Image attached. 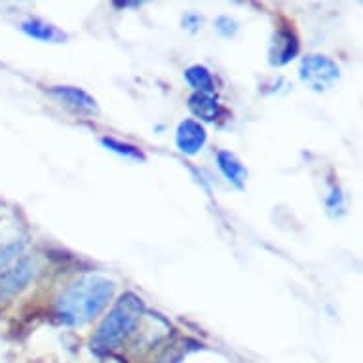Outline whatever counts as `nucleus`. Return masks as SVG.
<instances>
[{
  "label": "nucleus",
  "mask_w": 363,
  "mask_h": 363,
  "mask_svg": "<svg viewBox=\"0 0 363 363\" xmlns=\"http://www.w3.org/2000/svg\"><path fill=\"white\" fill-rule=\"evenodd\" d=\"M114 284L103 276L88 274L74 281L55 304V314L67 325H84L111 301Z\"/></svg>",
  "instance_id": "nucleus-1"
},
{
  "label": "nucleus",
  "mask_w": 363,
  "mask_h": 363,
  "mask_svg": "<svg viewBox=\"0 0 363 363\" xmlns=\"http://www.w3.org/2000/svg\"><path fill=\"white\" fill-rule=\"evenodd\" d=\"M141 315H143V301L133 293L122 295L107 318L103 320L97 333L94 335L91 350L96 354H108L114 348H118L138 325Z\"/></svg>",
  "instance_id": "nucleus-2"
},
{
  "label": "nucleus",
  "mask_w": 363,
  "mask_h": 363,
  "mask_svg": "<svg viewBox=\"0 0 363 363\" xmlns=\"http://www.w3.org/2000/svg\"><path fill=\"white\" fill-rule=\"evenodd\" d=\"M23 250L19 242L0 247V297L18 293L35 276V264Z\"/></svg>",
  "instance_id": "nucleus-3"
},
{
  "label": "nucleus",
  "mask_w": 363,
  "mask_h": 363,
  "mask_svg": "<svg viewBox=\"0 0 363 363\" xmlns=\"http://www.w3.org/2000/svg\"><path fill=\"white\" fill-rule=\"evenodd\" d=\"M301 80L308 84L314 91H323L331 88L340 77V71L333 60L325 55H306L301 61Z\"/></svg>",
  "instance_id": "nucleus-4"
},
{
  "label": "nucleus",
  "mask_w": 363,
  "mask_h": 363,
  "mask_svg": "<svg viewBox=\"0 0 363 363\" xmlns=\"http://www.w3.org/2000/svg\"><path fill=\"white\" fill-rule=\"evenodd\" d=\"M206 139H208V133L203 130V125L196 120L181 122L177 128V133H175V143H177L179 150L191 156L202 150V147L206 145Z\"/></svg>",
  "instance_id": "nucleus-5"
},
{
  "label": "nucleus",
  "mask_w": 363,
  "mask_h": 363,
  "mask_svg": "<svg viewBox=\"0 0 363 363\" xmlns=\"http://www.w3.org/2000/svg\"><path fill=\"white\" fill-rule=\"evenodd\" d=\"M298 54V40L295 33L289 29H278L276 30L272 44H270V63L276 67L287 65L289 61L295 60V55Z\"/></svg>",
  "instance_id": "nucleus-6"
},
{
  "label": "nucleus",
  "mask_w": 363,
  "mask_h": 363,
  "mask_svg": "<svg viewBox=\"0 0 363 363\" xmlns=\"http://www.w3.org/2000/svg\"><path fill=\"white\" fill-rule=\"evenodd\" d=\"M50 96H54L55 99H60L61 103H65L69 107L80 108V111H96L97 103L94 97L86 94L84 89L72 88V86H55L50 89Z\"/></svg>",
  "instance_id": "nucleus-7"
},
{
  "label": "nucleus",
  "mask_w": 363,
  "mask_h": 363,
  "mask_svg": "<svg viewBox=\"0 0 363 363\" xmlns=\"http://www.w3.org/2000/svg\"><path fill=\"white\" fill-rule=\"evenodd\" d=\"M217 164H219V169L223 172L233 185H236L238 189L245 185V179H247V169L244 167V164L228 150H220L217 152Z\"/></svg>",
  "instance_id": "nucleus-8"
},
{
  "label": "nucleus",
  "mask_w": 363,
  "mask_h": 363,
  "mask_svg": "<svg viewBox=\"0 0 363 363\" xmlns=\"http://www.w3.org/2000/svg\"><path fill=\"white\" fill-rule=\"evenodd\" d=\"M189 107L194 113V116H198L200 120H206V122L217 120L220 113V105L213 94H194L189 99Z\"/></svg>",
  "instance_id": "nucleus-9"
},
{
  "label": "nucleus",
  "mask_w": 363,
  "mask_h": 363,
  "mask_svg": "<svg viewBox=\"0 0 363 363\" xmlns=\"http://www.w3.org/2000/svg\"><path fill=\"white\" fill-rule=\"evenodd\" d=\"M186 82L196 89V94H213L215 82L211 72L202 65H192L185 71Z\"/></svg>",
  "instance_id": "nucleus-10"
},
{
  "label": "nucleus",
  "mask_w": 363,
  "mask_h": 363,
  "mask_svg": "<svg viewBox=\"0 0 363 363\" xmlns=\"http://www.w3.org/2000/svg\"><path fill=\"white\" fill-rule=\"evenodd\" d=\"M21 29H23L29 36L36 38V40L57 42L61 40V38H65L55 27L44 23V21H38V19H29V21H25V23L21 25Z\"/></svg>",
  "instance_id": "nucleus-11"
},
{
  "label": "nucleus",
  "mask_w": 363,
  "mask_h": 363,
  "mask_svg": "<svg viewBox=\"0 0 363 363\" xmlns=\"http://www.w3.org/2000/svg\"><path fill=\"white\" fill-rule=\"evenodd\" d=\"M101 145L103 147H107L108 150L116 152V155H122L125 156V158H133V160L138 162H145V155L138 149V147H133V145L122 143V141H116V139L113 138H103Z\"/></svg>",
  "instance_id": "nucleus-12"
}]
</instances>
